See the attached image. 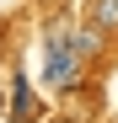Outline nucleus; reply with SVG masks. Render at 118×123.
Instances as JSON below:
<instances>
[{"mask_svg": "<svg viewBox=\"0 0 118 123\" xmlns=\"http://www.w3.org/2000/svg\"><path fill=\"white\" fill-rule=\"evenodd\" d=\"M81 43H75V32L70 27H48V37H43V86H54V91H70L75 80H81Z\"/></svg>", "mask_w": 118, "mask_h": 123, "instance_id": "1", "label": "nucleus"}, {"mask_svg": "<svg viewBox=\"0 0 118 123\" xmlns=\"http://www.w3.org/2000/svg\"><path fill=\"white\" fill-rule=\"evenodd\" d=\"M38 112V96H32V80H22V75H16V86H11V118L16 123H27Z\"/></svg>", "mask_w": 118, "mask_h": 123, "instance_id": "2", "label": "nucleus"}, {"mask_svg": "<svg viewBox=\"0 0 118 123\" xmlns=\"http://www.w3.org/2000/svg\"><path fill=\"white\" fill-rule=\"evenodd\" d=\"M91 22L97 27H118V0H91Z\"/></svg>", "mask_w": 118, "mask_h": 123, "instance_id": "3", "label": "nucleus"}, {"mask_svg": "<svg viewBox=\"0 0 118 123\" xmlns=\"http://www.w3.org/2000/svg\"><path fill=\"white\" fill-rule=\"evenodd\" d=\"M0 107H6V86H0Z\"/></svg>", "mask_w": 118, "mask_h": 123, "instance_id": "4", "label": "nucleus"}, {"mask_svg": "<svg viewBox=\"0 0 118 123\" xmlns=\"http://www.w3.org/2000/svg\"><path fill=\"white\" fill-rule=\"evenodd\" d=\"M48 123H70V118H48Z\"/></svg>", "mask_w": 118, "mask_h": 123, "instance_id": "5", "label": "nucleus"}]
</instances>
